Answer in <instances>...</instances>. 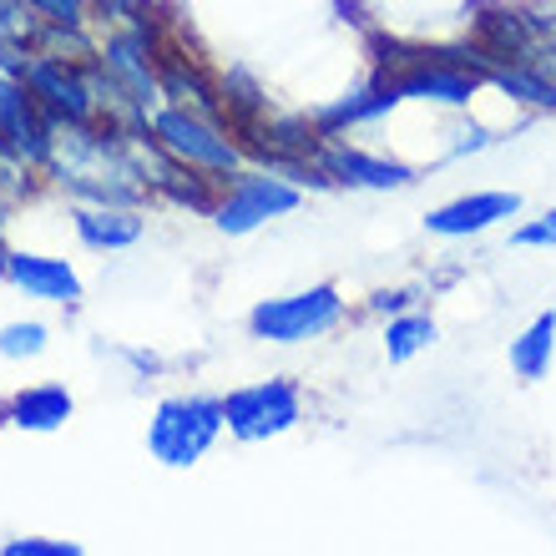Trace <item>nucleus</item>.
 Instances as JSON below:
<instances>
[{"instance_id": "1", "label": "nucleus", "mask_w": 556, "mask_h": 556, "mask_svg": "<svg viewBox=\"0 0 556 556\" xmlns=\"http://www.w3.org/2000/svg\"><path fill=\"white\" fill-rule=\"evenodd\" d=\"M147 132H152L162 157H173L177 167H188V173L218 177V182L243 173V157H249V152L223 132L207 112H198V106H162V112H152Z\"/></svg>"}, {"instance_id": "2", "label": "nucleus", "mask_w": 556, "mask_h": 556, "mask_svg": "<svg viewBox=\"0 0 556 556\" xmlns=\"http://www.w3.org/2000/svg\"><path fill=\"white\" fill-rule=\"evenodd\" d=\"M228 430L218 395H167L147 420V451L167 470H192Z\"/></svg>"}, {"instance_id": "3", "label": "nucleus", "mask_w": 556, "mask_h": 556, "mask_svg": "<svg viewBox=\"0 0 556 556\" xmlns=\"http://www.w3.org/2000/svg\"><path fill=\"white\" fill-rule=\"evenodd\" d=\"M21 81L30 87V97L41 102V112L56 122V127L81 132V127L97 122L102 97H97V81H91L76 61L51 56V51H26V61H21Z\"/></svg>"}, {"instance_id": "4", "label": "nucleus", "mask_w": 556, "mask_h": 556, "mask_svg": "<svg viewBox=\"0 0 556 556\" xmlns=\"http://www.w3.org/2000/svg\"><path fill=\"white\" fill-rule=\"evenodd\" d=\"M339 319H344L339 289L334 283H314V289H299V293H283V299L253 304L249 329H253V339H268V344H304V339L329 334Z\"/></svg>"}, {"instance_id": "5", "label": "nucleus", "mask_w": 556, "mask_h": 556, "mask_svg": "<svg viewBox=\"0 0 556 556\" xmlns=\"http://www.w3.org/2000/svg\"><path fill=\"white\" fill-rule=\"evenodd\" d=\"M299 203H304V192L293 188V182H283V177H274V167L268 173H233L223 182L218 203H213L207 218L218 223V233L243 238L253 228H264L268 218H289Z\"/></svg>"}, {"instance_id": "6", "label": "nucleus", "mask_w": 556, "mask_h": 556, "mask_svg": "<svg viewBox=\"0 0 556 556\" xmlns=\"http://www.w3.org/2000/svg\"><path fill=\"white\" fill-rule=\"evenodd\" d=\"M223 420H228V435L233 440L258 445V440L289 435L293 425L304 420V395H299L293 380L243 384V390H228V395H223Z\"/></svg>"}, {"instance_id": "7", "label": "nucleus", "mask_w": 556, "mask_h": 556, "mask_svg": "<svg viewBox=\"0 0 556 556\" xmlns=\"http://www.w3.org/2000/svg\"><path fill=\"white\" fill-rule=\"evenodd\" d=\"M56 122L41 112V102L30 97V87L21 81V72L0 66V147L15 152L26 167H51L56 162Z\"/></svg>"}, {"instance_id": "8", "label": "nucleus", "mask_w": 556, "mask_h": 556, "mask_svg": "<svg viewBox=\"0 0 556 556\" xmlns=\"http://www.w3.org/2000/svg\"><path fill=\"white\" fill-rule=\"evenodd\" d=\"M5 283L15 293H26L36 304H81L87 299V283L66 258H51V253H26L11 249V264H5Z\"/></svg>"}, {"instance_id": "9", "label": "nucleus", "mask_w": 556, "mask_h": 556, "mask_svg": "<svg viewBox=\"0 0 556 556\" xmlns=\"http://www.w3.org/2000/svg\"><path fill=\"white\" fill-rule=\"evenodd\" d=\"M314 167H319L329 182H344V188H410L415 182V173L405 162L369 157V152L350 147L344 137H324L319 152H314Z\"/></svg>"}, {"instance_id": "10", "label": "nucleus", "mask_w": 556, "mask_h": 556, "mask_svg": "<svg viewBox=\"0 0 556 556\" xmlns=\"http://www.w3.org/2000/svg\"><path fill=\"white\" fill-rule=\"evenodd\" d=\"M516 213H521V192H466V198L435 207L425 218V228L435 238H470L496 228L501 218H516Z\"/></svg>"}, {"instance_id": "11", "label": "nucleus", "mask_w": 556, "mask_h": 556, "mask_svg": "<svg viewBox=\"0 0 556 556\" xmlns=\"http://www.w3.org/2000/svg\"><path fill=\"white\" fill-rule=\"evenodd\" d=\"M72 228H76V238H81V249L122 253L147 233V218L132 203H81L72 213Z\"/></svg>"}, {"instance_id": "12", "label": "nucleus", "mask_w": 556, "mask_h": 556, "mask_svg": "<svg viewBox=\"0 0 556 556\" xmlns=\"http://www.w3.org/2000/svg\"><path fill=\"white\" fill-rule=\"evenodd\" d=\"M5 415L15 425V430H30V435H56V430H66V420L76 415V400L66 384H26V390H15L11 400H5Z\"/></svg>"}, {"instance_id": "13", "label": "nucleus", "mask_w": 556, "mask_h": 556, "mask_svg": "<svg viewBox=\"0 0 556 556\" xmlns=\"http://www.w3.org/2000/svg\"><path fill=\"white\" fill-rule=\"evenodd\" d=\"M552 354H556V308H546L521 329V339H511V369L521 380H542L552 369Z\"/></svg>"}, {"instance_id": "14", "label": "nucleus", "mask_w": 556, "mask_h": 556, "mask_svg": "<svg viewBox=\"0 0 556 556\" xmlns=\"http://www.w3.org/2000/svg\"><path fill=\"white\" fill-rule=\"evenodd\" d=\"M485 81H496L506 97H516V102H527V106H556V81L536 61H496Z\"/></svg>"}, {"instance_id": "15", "label": "nucleus", "mask_w": 556, "mask_h": 556, "mask_svg": "<svg viewBox=\"0 0 556 556\" xmlns=\"http://www.w3.org/2000/svg\"><path fill=\"white\" fill-rule=\"evenodd\" d=\"M430 344H435V319H425V314H395L390 329H384V354H390L395 365L415 359V354L430 350Z\"/></svg>"}, {"instance_id": "16", "label": "nucleus", "mask_w": 556, "mask_h": 556, "mask_svg": "<svg viewBox=\"0 0 556 556\" xmlns=\"http://www.w3.org/2000/svg\"><path fill=\"white\" fill-rule=\"evenodd\" d=\"M46 344H51V329L41 319H11L0 324V359H41Z\"/></svg>"}, {"instance_id": "17", "label": "nucleus", "mask_w": 556, "mask_h": 556, "mask_svg": "<svg viewBox=\"0 0 556 556\" xmlns=\"http://www.w3.org/2000/svg\"><path fill=\"white\" fill-rule=\"evenodd\" d=\"M30 11L41 15V26H72L81 30L91 15V0H26Z\"/></svg>"}, {"instance_id": "18", "label": "nucleus", "mask_w": 556, "mask_h": 556, "mask_svg": "<svg viewBox=\"0 0 556 556\" xmlns=\"http://www.w3.org/2000/svg\"><path fill=\"white\" fill-rule=\"evenodd\" d=\"M0 556H81V546L51 542V536H15V542H0Z\"/></svg>"}, {"instance_id": "19", "label": "nucleus", "mask_w": 556, "mask_h": 556, "mask_svg": "<svg viewBox=\"0 0 556 556\" xmlns=\"http://www.w3.org/2000/svg\"><path fill=\"white\" fill-rule=\"evenodd\" d=\"M511 243H516V249H556V213L521 223V228L511 233Z\"/></svg>"}, {"instance_id": "20", "label": "nucleus", "mask_w": 556, "mask_h": 556, "mask_svg": "<svg viewBox=\"0 0 556 556\" xmlns=\"http://www.w3.org/2000/svg\"><path fill=\"white\" fill-rule=\"evenodd\" d=\"M369 304L380 308V314H405V304H410V293H405V289H384V293H375Z\"/></svg>"}, {"instance_id": "21", "label": "nucleus", "mask_w": 556, "mask_h": 556, "mask_svg": "<svg viewBox=\"0 0 556 556\" xmlns=\"http://www.w3.org/2000/svg\"><path fill=\"white\" fill-rule=\"evenodd\" d=\"M531 26H536V36H546V41H556V11H527Z\"/></svg>"}, {"instance_id": "22", "label": "nucleus", "mask_w": 556, "mask_h": 556, "mask_svg": "<svg viewBox=\"0 0 556 556\" xmlns=\"http://www.w3.org/2000/svg\"><path fill=\"white\" fill-rule=\"evenodd\" d=\"M0 173H30V167L15 157V152H5V147H0Z\"/></svg>"}, {"instance_id": "23", "label": "nucleus", "mask_w": 556, "mask_h": 556, "mask_svg": "<svg viewBox=\"0 0 556 556\" xmlns=\"http://www.w3.org/2000/svg\"><path fill=\"white\" fill-rule=\"evenodd\" d=\"M5 264H11V249H5V238H0V278H5Z\"/></svg>"}, {"instance_id": "24", "label": "nucleus", "mask_w": 556, "mask_h": 556, "mask_svg": "<svg viewBox=\"0 0 556 556\" xmlns=\"http://www.w3.org/2000/svg\"><path fill=\"white\" fill-rule=\"evenodd\" d=\"M0 420H11V415H5V405H0Z\"/></svg>"}]
</instances>
